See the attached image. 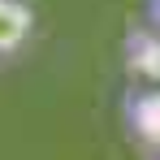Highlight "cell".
Here are the masks:
<instances>
[{
	"label": "cell",
	"instance_id": "obj_1",
	"mask_svg": "<svg viewBox=\"0 0 160 160\" xmlns=\"http://www.w3.org/2000/svg\"><path fill=\"white\" fill-rule=\"evenodd\" d=\"M35 35V9L30 0H0V65L26 52Z\"/></svg>",
	"mask_w": 160,
	"mask_h": 160
}]
</instances>
